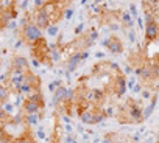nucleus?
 Here are the masks:
<instances>
[{
	"instance_id": "21",
	"label": "nucleus",
	"mask_w": 159,
	"mask_h": 143,
	"mask_svg": "<svg viewBox=\"0 0 159 143\" xmlns=\"http://www.w3.org/2000/svg\"><path fill=\"white\" fill-rule=\"evenodd\" d=\"M13 140L14 137L8 131H5V128H0V143H13Z\"/></svg>"
},
{
	"instance_id": "40",
	"label": "nucleus",
	"mask_w": 159,
	"mask_h": 143,
	"mask_svg": "<svg viewBox=\"0 0 159 143\" xmlns=\"http://www.w3.org/2000/svg\"><path fill=\"white\" fill-rule=\"evenodd\" d=\"M66 2H67V5H69V3H72V0H66Z\"/></svg>"
},
{
	"instance_id": "30",
	"label": "nucleus",
	"mask_w": 159,
	"mask_h": 143,
	"mask_svg": "<svg viewBox=\"0 0 159 143\" xmlns=\"http://www.w3.org/2000/svg\"><path fill=\"white\" fill-rule=\"evenodd\" d=\"M2 107H3L8 114H11V115H13V109H14V104H13V103H10V101H8V103H5Z\"/></svg>"
},
{
	"instance_id": "27",
	"label": "nucleus",
	"mask_w": 159,
	"mask_h": 143,
	"mask_svg": "<svg viewBox=\"0 0 159 143\" xmlns=\"http://www.w3.org/2000/svg\"><path fill=\"white\" fill-rule=\"evenodd\" d=\"M126 37H128L129 44H134V42H136V33H134V30H129V31H126Z\"/></svg>"
},
{
	"instance_id": "5",
	"label": "nucleus",
	"mask_w": 159,
	"mask_h": 143,
	"mask_svg": "<svg viewBox=\"0 0 159 143\" xmlns=\"http://www.w3.org/2000/svg\"><path fill=\"white\" fill-rule=\"evenodd\" d=\"M41 87H42V80L41 76L34 75L31 70H28L27 73H25V80L22 83V86L17 89L16 95H22L24 98L31 95V93H38L41 92Z\"/></svg>"
},
{
	"instance_id": "17",
	"label": "nucleus",
	"mask_w": 159,
	"mask_h": 143,
	"mask_svg": "<svg viewBox=\"0 0 159 143\" xmlns=\"http://www.w3.org/2000/svg\"><path fill=\"white\" fill-rule=\"evenodd\" d=\"M53 117H55V120H53V131H52V135H50L48 141L50 143H61V118H59L61 115L53 110Z\"/></svg>"
},
{
	"instance_id": "6",
	"label": "nucleus",
	"mask_w": 159,
	"mask_h": 143,
	"mask_svg": "<svg viewBox=\"0 0 159 143\" xmlns=\"http://www.w3.org/2000/svg\"><path fill=\"white\" fill-rule=\"evenodd\" d=\"M145 16L147 17H145V28H143L145 30L143 31V41H145V47H147V45H150V44H153L159 39V22L150 13H145Z\"/></svg>"
},
{
	"instance_id": "28",
	"label": "nucleus",
	"mask_w": 159,
	"mask_h": 143,
	"mask_svg": "<svg viewBox=\"0 0 159 143\" xmlns=\"http://www.w3.org/2000/svg\"><path fill=\"white\" fill-rule=\"evenodd\" d=\"M136 83H137V80L136 78H126V89H129V90H133L134 89V86H136Z\"/></svg>"
},
{
	"instance_id": "22",
	"label": "nucleus",
	"mask_w": 159,
	"mask_h": 143,
	"mask_svg": "<svg viewBox=\"0 0 159 143\" xmlns=\"http://www.w3.org/2000/svg\"><path fill=\"white\" fill-rule=\"evenodd\" d=\"M61 86H64V84H62V80H55V81H52V83L48 84V90L53 93V92H55L58 87H61Z\"/></svg>"
},
{
	"instance_id": "36",
	"label": "nucleus",
	"mask_w": 159,
	"mask_h": 143,
	"mask_svg": "<svg viewBox=\"0 0 159 143\" xmlns=\"http://www.w3.org/2000/svg\"><path fill=\"white\" fill-rule=\"evenodd\" d=\"M31 62H33V65H34V67H39V65H41V64H39V62H38L34 58H31Z\"/></svg>"
},
{
	"instance_id": "39",
	"label": "nucleus",
	"mask_w": 159,
	"mask_h": 143,
	"mask_svg": "<svg viewBox=\"0 0 159 143\" xmlns=\"http://www.w3.org/2000/svg\"><path fill=\"white\" fill-rule=\"evenodd\" d=\"M100 2H102V0H95V5H98Z\"/></svg>"
},
{
	"instance_id": "14",
	"label": "nucleus",
	"mask_w": 159,
	"mask_h": 143,
	"mask_svg": "<svg viewBox=\"0 0 159 143\" xmlns=\"http://www.w3.org/2000/svg\"><path fill=\"white\" fill-rule=\"evenodd\" d=\"M10 68L16 70V72H28L30 70V61L25 56H22V54H14L11 58Z\"/></svg>"
},
{
	"instance_id": "20",
	"label": "nucleus",
	"mask_w": 159,
	"mask_h": 143,
	"mask_svg": "<svg viewBox=\"0 0 159 143\" xmlns=\"http://www.w3.org/2000/svg\"><path fill=\"white\" fill-rule=\"evenodd\" d=\"M10 95H11V90L7 86H3L2 83H0V106H3L5 103H8Z\"/></svg>"
},
{
	"instance_id": "4",
	"label": "nucleus",
	"mask_w": 159,
	"mask_h": 143,
	"mask_svg": "<svg viewBox=\"0 0 159 143\" xmlns=\"http://www.w3.org/2000/svg\"><path fill=\"white\" fill-rule=\"evenodd\" d=\"M17 34H19V39H20L25 45L30 47V45H33L36 41H39V39L42 37V30H41L33 20H30V22H27V24H24V25L19 27Z\"/></svg>"
},
{
	"instance_id": "16",
	"label": "nucleus",
	"mask_w": 159,
	"mask_h": 143,
	"mask_svg": "<svg viewBox=\"0 0 159 143\" xmlns=\"http://www.w3.org/2000/svg\"><path fill=\"white\" fill-rule=\"evenodd\" d=\"M134 22H136V19L128 13V10H120V14H119V24H120V28H123L125 31H128V30H134Z\"/></svg>"
},
{
	"instance_id": "15",
	"label": "nucleus",
	"mask_w": 159,
	"mask_h": 143,
	"mask_svg": "<svg viewBox=\"0 0 159 143\" xmlns=\"http://www.w3.org/2000/svg\"><path fill=\"white\" fill-rule=\"evenodd\" d=\"M106 98H108V92L105 89H91V92L88 93V100L95 106L103 107L106 103Z\"/></svg>"
},
{
	"instance_id": "34",
	"label": "nucleus",
	"mask_w": 159,
	"mask_h": 143,
	"mask_svg": "<svg viewBox=\"0 0 159 143\" xmlns=\"http://www.w3.org/2000/svg\"><path fill=\"white\" fill-rule=\"evenodd\" d=\"M38 137H39V138H45V132H44V129H42V128L38 131Z\"/></svg>"
},
{
	"instance_id": "25",
	"label": "nucleus",
	"mask_w": 159,
	"mask_h": 143,
	"mask_svg": "<svg viewBox=\"0 0 159 143\" xmlns=\"http://www.w3.org/2000/svg\"><path fill=\"white\" fill-rule=\"evenodd\" d=\"M83 33H84V24H78V25L75 27V31H73L75 37L80 36V34H83Z\"/></svg>"
},
{
	"instance_id": "32",
	"label": "nucleus",
	"mask_w": 159,
	"mask_h": 143,
	"mask_svg": "<svg viewBox=\"0 0 159 143\" xmlns=\"http://www.w3.org/2000/svg\"><path fill=\"white\" fill-rule=\"evenodd\" d=\"M28 3H30V0H22V3L19 5V8H20V10H24V11H27V8H28Z\"/></svg>"
},
{
	"instance_id": "13",
	"label": "nucleus",
	"mask_w": 159,
	"mask_h": 143,
	"mask_svg": "<svg viewBox=\"0 0 159 143\" xmlns=\"http://www.w3.org/2000/svg\"><path fill=\"white\" fill-rule=\"evenodd\" d=\"M8 73H10V84H8V89L13 90V92L16 93L17 89L22 86V83H24V80H25V73H27V72H16V70L8 68Z\"/></svg>"
},
{
	"instance_id": "9",
	"label": "nucleus",
	"mask_w": 159,
	"mask_h": 143,
	"mask_svg": "<svg viewBox=\"0 0 159 143\" xmlns=\"http://www.w3.org/2000/svg\"><path fill=\"white\" fill-rule=\"evenodd\" d=\"M100 44H102L111 54H122V53L125 51V45H123L122 39H120L117 34H111L109 37L103 39Z\"/></svg>"
},
{
	"instance_id": "2",
	"label": "nucleus",
	"mask_w": 159,
	"mask_h": 143,
	"mask_svg": "<svg viewBox=\"0 0 159 143\" xmlns=\"http://www.w3.org/2000/svg\"><path fill=\"white\" fill-rule=\"evenodd\" d=\"M30 51H31V58H34L41 65H47L48 68H53L55 62L52 59L50 45H48V42L44 36L39 41H36L33 45H30Z\"/></svg>"
},
{
	"instance_id": "31",
	"label": "nucleus",
	"mask_w": 159,
	"mask_h": 143,
	"mask_svg": "<svg viewBox=\"0 0 159 143\" xmlns=\"http://www.w3.org/2000/svg\"><path fill=\"white\" fill-rule=\"evenodd\" d=\"M73 13H75V11H73V8H72V6H69V8L66 10V13H64V17H66L67 20H70V19H72V16H73Z\"/></svg>"
},
{
	"instance_id": "35",
	"label": "nucleus",
	"mask_w": 159,
	"mask_h": 143,
	"mask_svg": "<svg viewBox=\"0 0 159 143\" xmlns=\"http://www.w3.org/2000/svg\"><path fill=\"white\" fill-rule=\"evenodd\" d=\"M22 44H24V42H22V41H20V39H19V41H17V42H16V44H14V48H19V47H20V45H22Z\"/></svg>"
},
{
	"instance_id": "3",
	"label": "nucleus",
	"mask_w": 159,
	"mask_h": 143,
	"mask_svg": "<svg viewBox=\"0 0 159 143\" xmlns=\"http://www.w3.org/2000/svg\"><path fill=\"white\" fill-rule=\"evenodd\" d=\"M22 114L24 115H30V114H38V112H42L45 110V98L42 95V92H38V93H31L28 97H25L22 100Z\"/></svg>"
},
{
	"instance_id": "24",
	"label": "nucleus",
	"mask_w": 159,
	"mask_h": 143,
	"mask_svg": "<svg viewBox=\"0 0 159 143\" xmlns=\"http://www.w3.org/2000/svg\"><path fill=\"white\" fill-rule=\"evenodd\" d=\"M47 33L50 34V36H58L59 34V30H58V25H50L48 28H47Z\"/></svg>"
},
{
	"instance_id": "38",
	"label": "nucleus",
	"mask_w": 159,
	"mask_h": 143,
	"mask_svg": "<svg viewBox=\"0 0 159 143\" xmlns=\"http://www.w3.org/2000/svg\"><path fill=\"white\" fill-rule=\"evenodd\" d=\"M86 2H88V0H81V5H86Z\"/></svg>"
},
{
	"instance_id": "1",
	"label": "nucleus",
	"mask_w": 159,
	"mask_h": 143,
	"mask_svg": "<svg viewBox=\"0 0 159 143\" xmlns=\"http://www.w3.org/2000/svg\"><path fill=\"white\" fill-rule=\"evenodd\" d=\"M142 101H137L136 98L129 97L125 100L123 104L119 106L116 112V120L120 124H140L145 121L143 118V107L140 106Z\"/></svg>"
},
{
	"instance_id": "41",
	"label": "nucleus",
	"mask_w": 159,
	"mask_h": 143,
	"mask_svg": "<svg viewBox=\"0 0 159 143\" xmlns=\"http://www.w3.org/2000/svg\"><path fill=\"white\" fill-rule=\"evenodd\" d=\"M0 67H2V59H0Z\"/></svg>"
},
{
	"instance_id": "29",
	"label": "nucleus",
	"mask_w": 159,
	"mask_h": 143,
	"mask_svg": "<svg viewBox=\"0 0 159 143\" xmlns=\"http://www.w3.org/2000/svg\"><path fill=\"white\" fill-rule=\"evenodd\" d=\"M45 3V0H34L33 2V10H41Z\"/></svg>"
},
{
	"instance_id": "26",
	"label": "nucleus",
	"mask_w": 159,
	"mask_h": 143,
	"mask_svg": "<svg viewBox=\"0 0 159 143\" xmlns=\"http://www.w3.org/2000/svg\"><path fill=\"white\" fill-rule=\"evenodd\" d=\"M140 93H142L143 100H151V97H153V90H150V89H143Z\"/></svg>"
},
{
	"instance_id": "8",
	"label": "nucleus",
	"mask_w": 159,
	"mask_h": 143,
	"mask_svg": "<svg viewBox=\"0 0 159 143\" xmlns=\"http://www.w3.org/2000/svg\"><path fill=\"white\" fill-rule=\"evenodd\" d=\"M88 58H89V51H72L62 64L66 76H69L72 72H75L80 65H81V62H84Z\"/></svg>"
},
{
	"instance_id": "12",
	"label": "nucleus",
	"mask_w": 159,
	"mask_h": 143,
	"mask_svg": "<svg viewBox=\"0 0 159 143\" xmlns=\"http://www.w3.org/2000/svg\"><path fill=\"white\" fill-rule=\"evenodd\" d=\"M31 19H33V22H34L41 30H47V28L52 25L50 17H48V14L44 11V8H41V10H33Z\"/></svg>"
},
{
	"instance_id": "33",
	"label": "nucleus",
	"mask_w": 159,
	"mask_h": 143,
	"mask_svg": "<svg viewBox=\"0 0 159 143\" xmlns=\"http://www.w3.org/2000/svg\"><path fill=\"white\" fill-rule=\"evenodd\" d=\"M136 22H137V25H139V28L142 30V28H145V22L142 20V17H137L136 19Z\"/></svg>"
},
{
	"instance_id": "10",
	"label": "nucleus",
	"mask_w": 159,
	"mask_h": 143,
	"mask_svg": "<svg viewBox=\"0 0 159 143\" xmlns=\"http://www.w3.org/2000/svg\"><path fill=\"white\" fill-rule=\"evenodd\" d=\"M66 100H73V89H67L66 86H61V87H58L53 92L52 104H53V107H56V106H59Z\"/></svg>"
},
{
	"instance_id": "23",
	"label": "nucleus",
	"mask_w": 159,
	"mask_h": 143,
	"mask_svg": "<svg viewBox=\"0 0 159 143\" xmlns=\"http://www.w3.org/2000/svg\"><path fill=\"white\" fill-rule=\"evenodd\" d=\"M128 13H129V14H131L134 19H137V17H139V11H137V6H136L134 3H131V5H129V8H128Z\"/></svg>"
},
{
	"instance_id": "11",
	"label": "nucleus",
	"mask_w": 159,
	"mask_h": 143,
	"mask_svg": "<svg viewBox=\"0 0 159 143\" xmlns=\"http://www.w3.org/2000/svg\"><path fill=\"white\" fill-rule=\"evenodd\" d=\"M125 92H126V75L119 70L112 81V93L116 98H122L125 95Z\"/></svg>"
},
{
	"instance_id": "19",
	"label": "nucleus",
	"mask_w": 159,
	"mask_h": 143,
	"mask_svg": "<svg viewBox=\"0 0 159 143\" xmlns=\"http://www.w3.org/2000/svg\"><path fill=\"white\" fill-rule=\"evenodd\" d=\"M91 106H92V103L88 101V100H81V101L75 103V112H76V115H78V117H81V115H83Z\"/></svg>"
},
{
	"instance_id": "7",
	"label": "nucleus",
	"mask_w": 159,
	"mask_h": 143,
	"mask_svg": "<svg viewBox=\"0 0 159 143\" xmlns=\"http://www.w3.org/2000/svg\"><path fill=\"white\" fill-rule=\"evenodd\" d=\"M105 118H108V115H106V109L105 107H102V106H95V104H92L81 117H80V120H81V123H84V124H98V123H102Z\"/></svg>"
},
{
	"instance_id": "18",
	"label": "nucleus",
	"mask_w": 159,
	"mask_h": 143,
	"mask_svg": "<svg viewBox=\"0 0 159 143\" xmlns=\"http://www.w3.org/2000/svg\"><path fill=\"white\" fill-rule=\"evenodd\" d=\"M13 143H38V141H36V138H34L33 131H31L28 126H24V131H22L17 137H14Z\"/></svg>"
},
{
	"instance_id": "37",
	"label": "nucleus",
	"mask_w": 159,
	"mask_h": 143,
	"mask_svg": "<svg viewBox=\"0 0 159 143\" xmlns=\"http://www.w3.org/2000/svg\"><path fill=\"white\" fill-rule=\"evenodd\" d=\"M95 56H97V58H100V59H102V58H103V56H105V53H102V51H98V53H95Z\"/></svg>"
}]
</instances>
